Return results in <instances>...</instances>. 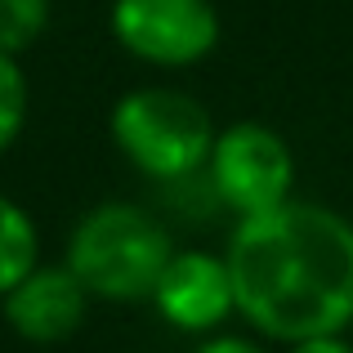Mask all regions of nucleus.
Returning <instances> with one entry per match:
<instances>
[{"mask_svg":"<svg viewBox=\"0 0 353 353\" xmlns=\"http://www.w3.org/2000/svg\"><path fill=\"white\" fill-rule=\"evenodd\" d=\"M41 259V237L36 224L14 197L0 192V295L27 273V268Z\"/></svg>","mask_w":353,"mask_h":353,"instance_id":"obj_8","label":"nucleus"},{"mask_svg":"<svg viewBox=\"0 0 353 353\" xmlns=\"http://www.w3.org/2000/svg\"><path fill=\"white\" fill-rule=\"evenodd\" d=\"M206 170L219 201L237 219L295 197V157L286 139L264 121H233L215 130Z\"/></svg>","mask_w":353,"mask_h":353,"instance_id":"obj_4","label":"nucleus"},{"mask_svg":"<svg viewBox=\"0 0 353 353\" xmlns=\"http://www.w3.org/2000/svg\"><path fill=\"white\" fill-rule=\"evenodd\" d=\"M170 250L174 241L157 215H148L134 201H103L77 219L63 264L77 273L90 300L134 304L152 295Z\"/></svg>","mask_w":353,"mask_h":353,"instance_id":"obj_2","label":"nucleus"},{"mask_svg":"<svg viewBox=\"0 0 353 353\" xmlns=\"http://www.w3.org/2000/svg\"><path fill=\"white\" fill-rule=\"evenodd\" d=\"M237 318L291 345L353 327V219L322 201H277L241 215L228 237Z\"/></svg>","mask_w":353,"mask_h":353,"instance_id":"obj_1","label":"nucleus"},{"mask_svg":"<svg viewBox=\"0 0 353 353\" xmlns=\"http://www.w3.org/2000/svg\"><path fill=\"white\" fill-rule=\"evenodd\" d=\"M90 304H94L90 291L77 282V273L68 264H41V259L0 295L9 331L41 349L77 336L90 318Z\"/></svg>","mask_w":353,"mask_h":353,"instance_id":"obj_7","label":"nucleus"},{"mask_svg":"<svg viewBox=\"0 0 353 353\" xmlns=\"http://www.w3.org/2000/svg\"><path fill=\"white\" fill-rule=\"evenodd\" d=\"M50 27V0H0V50L23 59Z\"/></svg>","mask_w":353,"mask_h":353,"instance_id":"obj_10","label":"nucleus"},{"mask_svg":"<svg viewBox=\"0 0 353 353\" xmlns=\"http://www.w3.org/2000/svg\"><path fill=\"white\" fill-rule=\"evenodd\" d=\"M27 112H32V85L27 72L14 54L0 50V157L18 143V134L27 130Z\"/></svg>","mask_w":353,"mask_h":353,"instance_id":"obj_9","label":"nucleus"},{"mask_svg":"<svg viewBox=\"0 0 353 353\" xmlns=\"http://www.w3.org/2000/svg\"><path fill=\"white\" fill-rule=\"evenodd\" d=\"M112 143L148 179H183L206 165L215 121L183 90L139 85L125 90L112 108Z\"/></svg>","mask_w":353,"mask_h":353,"instance_id":"obj_3","label":"nucleus"},{"mask_svg":"<svg viewBox=\"0 0 353 353\" xmlns=\"http://www.w3.org/2000/svg\"><path fill=\"white\" fill-rule=\"evenodd\" d=\"M148 300L157 304V313L174 331H188V336H210L228 318H237L228 259L210 255V250H179L174 246L165 268L157 273V286Z\"/></svg>","mask_w":353,"mask_h":353,"instance_id":"obj_6","label":"nucleus"},{"mask_svg":"<svg viewBox=\"0 0 353 353\" xmlns=\"http://www.w3.org/2000/svg\"><path fill=\"white\" fill-rule=\"evenodd\" d=\"M192 353H268V349L259 345V340H246V336H215V331H210Z\"/></svg>","mask_w":353,"mask_h":353,"instance_id":"obj_12","label":"nucleus"},{"mask_svg":"<svg viewBox=\"0 0 353 353\" xmlns=\"http://www.w3.org/2000/svg\"><path fill=\"white\" fill-rule=\"evenodd\" d=\"M112 36L139 63L192 68L219 45L215 0H112Z\"/></svg>","mask_w":353,"mask_h":353,"instance_id":"obj_5","label":"nucleus"},{"mask_svg":"<svg viewBox=\"0 0 353 353\" xmlns=\"http://www.w3.org/2000/svg\"><path fill=\"white\" fill-rule=\"evenodd\" d=\"M286 353H353V345L345 340V331H331V336H304L291 340Z\"/></svg>","mask_w":353,"mask_h":353,"instance_id":"obj_11","label":"nucleus"}]
</instances>
